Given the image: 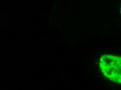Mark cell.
Segmentation results:
<instances>
[{"mask_svg":"<svg viewBox=\"0 0 121 90\" xmlns=\"http://www.w3.org/2000/svg\"><path fill=\"white\" fill-rule=\"evenodd\" d=\"M100 67L105 77L116 83H121V58L104 55L101 57Z\"/></svg>","mask_w":121,"mask_h":90,"instance_id":"1","label":"cell"}]
</instances>
